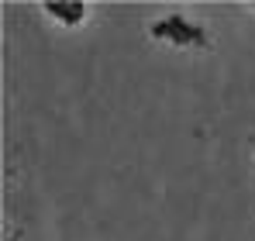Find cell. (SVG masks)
Here are the masks:
<instances>
[{
    "instance_id": "obj_2",
    "label": "cell",
    "mask_w": 255,
    "mask_h": 241,
    "mask_svg": "<svg viewBox=\"0 0 255 241\" xmlns=\"http://www.w3.org/2000/svg\"><path fill=\"white\" fill-rule=\"evenodd\" d=\"M42 10L48 14V17L69 24V28H76V24H83V21H86V3H45Z\"/></svg>"
},
{
    "instance_id": "obj_1",
    "label": "cell",
    "mask_w": 255,
    "mask_h": 241,
    "mask_svg": "<svg viewBox=\"0 0 255 241\" xmlns=\"http://www.w3.org/2000/svg\"><path fill=\"white\" fill-rule=\"evenodd\" d=\"M148 35L169 48H211V35L207 28L193 24L190 17L183 14H169V17H159L155 24H148Z\"/></svg>"
}]
</instances>
